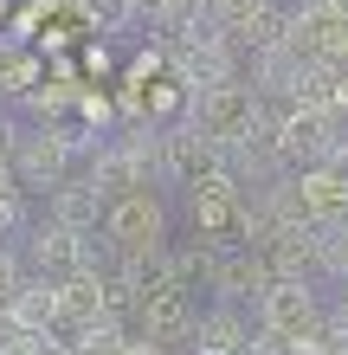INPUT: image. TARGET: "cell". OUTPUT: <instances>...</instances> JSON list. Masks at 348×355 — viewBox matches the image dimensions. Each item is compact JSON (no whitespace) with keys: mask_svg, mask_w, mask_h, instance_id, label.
Here are the masks:
<instances>
[{"mask_svg":"<svg viewBox=\"0 0 348 355\" xmlns=\"http://www.w3.org/2000/svg\"><path fill=\"white\" fill-rule=\"evenodd\" d=\"M84 175L104 187V200H122L136 187L161 181V123H122L97 142V155L84 162Z\"/></svg>","mask_w":348,"mask_h":355,"instance_id":"6da1fadb","label":"cell"},{"mask_svg":"<svg viewBox=\"0 0 348 355\" xmlns=\"http://www.w3.org/2000/svg\"><path fill=\"white\" fill-rule=\"evenodd\" d=\"M104 239H110V252H116L122 265H155V259H168V207H161V194H155V187H136V194L110 200Z\"/></svg>","mask_w":348,"mask_h":355,"instance_id":"7a4b0ae2","label":"cell"},{"mask_svg":"<svg viewBox=\"0 0 348 355\" xmlns=\"http://www.w3.org/2000/svg\"><path fill=\"white\" fill-rule=\"evenodd\" d=\"M258 110H264V97H258V85L252 78H232V85H213V91H194V123L213 136V149L219 155H232L245 136H252V123H258Z\"/></svg>","mask_w":348,"mask_h":355,"instance_id":"3957f363","label":"cell"},{"mask_svg":"<svg viewBox=\"0 0 348 355\" xmlns=\"http://www.w3.org/2000/svg\"><path fill=\"white\" fill-rule=\"evenodd\" d=\"M207 291L219 304H245L271 291V265H264L258 245L245 239H207Z\"/></svg>","mask_w":348,"mask_h":355,"instance_id":"277c9868","label":"cell"},{"mask_svg":"<svg viewBox=\"0 0 348 355\" xmlns=\"http://www.w3.org/2000/svg\"><path fill=\"white\" fill-rule=\"evenodd\" d=\"M277 142L291 168H310V162H329L342 142V123L316 103H277Z\"/></svg>","mask_w":348,"mask_h":355,"instance_id":"5b68a950","label":"cell"},{"mask_svg":"<svg viewBox=\"0 0 348 355\" xmlns=\"http://www.w3.org/2000/svg\"><path fill=\"white\" fill-rule=\"evenodd\" d=\"M258 329H271V336H310V329H329V310L322 297L310 291V278H277L271 291L258 297Z\"/></svg>","mask_w":348,"mask_h":355,"instance_id":"8992f818","label":"cell"},{"mask_svg":"<svg viewBox=\"0 0 348 355\" xmlns=\"http://www.w3.org/2000/svg\"><path fill=\"white\" fill-rule=\"evenodd\" d=\"M91 239L84 233H71L65 220H33L26 226V271H39V278H71L77 265H91Z\"/></svg>","mask_w":348,"mask_h":355,"instance_id":"52a82bcc","label":"cell"},{"mask_svg":"<svg viewBox=\"0 0 348 355\" xmlns=\"http://www.w3.org/2000/svg\"><path fill=\"white\" fill-rule=\"evenodd\" d=\"M213 162H219V149H213V136L200 130L194 116H181V123L161 130V181L168 187H194Z\"/></svg>","mask_w":348,"mask_h":355,"instance_id":"ba28073f","label":"cell"},{"mask_svg":"<svg viewBox=\"0 0 348 355\" xmlns=\"http://www.w3.org/2000/svg\"><path fill=\"white\" fill-rule=\"evenodd\" d=\"M46 214H52V220H65L71 233L97 239V233H104V214H110V200H104V187H97L84 168H77L71 181H58L52 194H46Z\"/></svg>","mask_w":348,"mask_h":355,"instance_id":"9c48e42d","label":"cell"},{"mask_svg":"<svg viewBox=\"0 0 348 355\" xmlns=\"http://www.w3.org/2000/svg\"><path fill=\"white\" fill-rule=\"evenodd\" d=\"M297 194H303L310 226H348V175L336 168V162H310V168H297Z\"/></svg>","mask_w":348,"mask_h":355,"instance_id":"30bf717a","label":"cell"},{"mask_svg":"<svg viewBox=\"0 0 348 355\" xmlns=\"http://www.w3.org/2000/svg\"><path fill=\"white\" fill-rule=\"evenodd\" d=\"M13 317L26 323L33 336H39V329H65V323H71V310H65V284H58V278H39V271H33V278L19 284V297H13Z\"/></svg>","mask_w":348,"mask_h":355,"instance_id":"8fae6325","label":"cell"},{"mask_svg":"<svg viewBox=\"0 0 348 355\" xmlns=\"http://www.w3.org/2000/svg\"><path fill=\"white\" fill-rule=\"evenodd\" d=\"M194 355H252V329L232 304H213L194 329Z\"/></svg>","mask_w":348,"mask_h":355,"instance_id":"7c38bea8","label":"cell"},{"mask_svg":"<svg viewBox=\"0 0 348 355\" xmlns=\"http://www.w3.org/2000/svg\"><path fill=\"white\" fill-rule=\"evenodd\" d=\"M58 284H65V310H71V323H84V317H104V310H110V271L104 265H77L71 271V278H58ZM65 323V329H71Z\"/></svg>","mask_w":348,"mask_h":355,"instance_id":"4fadbf2b","label":"cell"},{"mask_svg":"<svg viewBox=\"0 0 348 355\" xmlns=\"http://www.w3.org/2000/svg\"><path fill=\"white\" fill-rule=\"evenodd\" d=\"M122 343H129V329H122V317H116V310L71 323V349H77V355H122Z\"/></svg>","mask_w":348,"mask_h":355,"instance_id":"5bb4252c","label":"cell"},{"mask_svg":"<svg viewBox=\"0 0 348 355\" xmlns=\"http://www.w3.org/2000/svg\"><path fill=\"white\" fill-rule=\"evenodd\" d=\"M187 110H194V91L181 85L174 71H168V78H155V85H149V116L161 123V130H168V123H181Z\"/></svg>","mask_w":348,"mask_h":355,"instance_id":"9a60e30c","label":"cell"},{"mask_svg":"<svg viewBox=\"0 0 348 355\" xmlns=\"http://www.w3.org/2000/svg\"><path fill=\"white\" fill-rule=\"evenodd\" d=\"M77 123L97 130V136H110V130H122V110H116L110 91H91V85H84V97H77Z\"/></svg>","mask_w":348,"mask_h":355,"instance_id":"2e32d148","label":"cell"},{"mask_svg":"<svg viewBox=\"0 0 348 355\" xmlns=\"http://www.w3.org/2000/svg\"><path fill=\"white\" fill-rule=\"evenodd\" d=\"M26 278H33V271H26V259L0 245V317H13V297H19V284H26Z\"/></svg>","mask_w":348,"mask_h":355,"instance_id":"e0dca14e","label":"cell"},{"mask_svg":"<svg viewBox=\"0 0 348 355\" xmlns=\"http://www.w3.org/2000/svg\"><path fill=\"white\" fill-rule=\"evenodd\" d=\"M26 355H77V349H71L65 329H39V336L26 343Z\"/></svg>","mask_w":348,"mask_h":355,"instance_id":"ac0fdd59","label":"cell"},{"mask_svg":"<svg viewBox=\"0 0 348 355\" xmlns=\"http://www.w3.org/2000/svg\"><path fill=\"white\" fill-rule=\"evenodd\" d=\"M77 65H84V71H91V78H104V71H110V65H116V52H110V46H104V39H91V46H84V58H77Z\"/></svg>","mask_w":348,"mask_h":355,"instance_id":"d6986e66","label":"cell"},{"mask_svg":"<svg viewBox=\"0 0 348 355\" xmlns=\"http://www.w3.org/2000/svg\"><path fill=\"white\" fill-rule=\"evenodd\" d=\"M71 33H77V26H46V33L33 39V46L46 52V58H58V52H65V39H71Z\"/></svg>","mask_w":348,"mask_h":355,"instance_id":"ffe728a7","label":"cell"},{"mask_svg":"<svg viewBox=\"0 0 348 355\" xmlns=\"http://www.w3.org/2000/svg\"><path fill=\"white\" fill-rule=\"evenodd\" d=\"M291 355H329V329H310V336H291Z\"/></svg>","mask_w":348,"mask_h":355,"instance_id":"44dd1931","label":"cell"},{"mask_svg":"<svg viewBox=\"0 0 348 355\" xmlns=\"http://www.w3.org/2000/svg\"><path fill=\"white\" fill-rule=\"evenodd\" d=\"M122 355H168V343H155L149 329H142V336H129V343H122Z\"/></svg>","mask_w":348,"mask_h":355,"instance_id":"7402d4cb","label":"cell"},{"mask_svg":"<svg viewBox=\"0 0 348 355\" xmlns=\"http://www.w3.org/2000/svg\"><path fill=\"white\" fill-rule=\"evenodd\" d=\"M329 355H348V336H342V329H329Z\"/></svg>","mask_w":348,"mask_h":355,"instance_id":"603a6c76","label":"cell"},{"mask_svg":"<svg viewBox=\"0 0 348 355\" xmlns=\"http://www.w3.org/2000/svg\"><path fill=\"white\" fill-rule=\"evenodd\" d=\"M0 26H7V0H0Z\"/></svg>","mask_w":348,"mask_h":355,"instance_id":"cb8c5ba5","label":"cell"}]
</instances>
